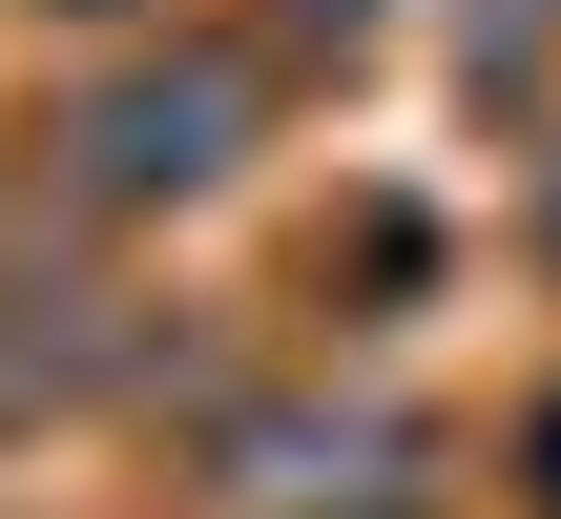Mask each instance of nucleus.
I'll return each mask as SVG.
<instances>
[{
  "label": "nucleus",
  "instance_id": "nucleus-1",
  "mask_svg": "<svg viewBox=\"0 0 561 519\" xmlns=\"http://www.w3.org/2000/svg\"><path fill=\"white\" fill-rule=\"evenodd\" d=\"M229 125H250V83H229V62H167V83H104V104H83V166H104V187H208Z\"/></svg>",
  "mask_w": 561,
  "mask_h": 519
}]
</instances>
